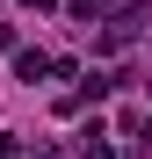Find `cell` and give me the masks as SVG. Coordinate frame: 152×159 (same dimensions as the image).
<instances>
[{
  "mask_svg": "<svg viewBox=\"0 0 152 159\" xmlns=\"http://www.w3.org/2000/svg\"><path fill=\"white\" fill-rule=\"evenodd\" d=\"M22 7H36V15H44V7H58V0H22Z\"/></svg>",
  "mask_w": 152,
  "mask_h": 159,
  "instance_id": "7a4b0ae2",
  "label": "cell"
},
{
  "mask_svg": "<svg viewBox=\"0 0 152 159\" xmlns=\"http://www.w3.org/2000/svg\"><path fill=\"white\" fill-rule=\"evenodd\" d=\"M44 72H51V58H44V51H15V80H29V87H36Z\"/></svg>",
  "mask_w": 152,
  "mask_h": 159,
  "instance_id": "6da1fadb",
  "label": "cell"
}]
</instances>
